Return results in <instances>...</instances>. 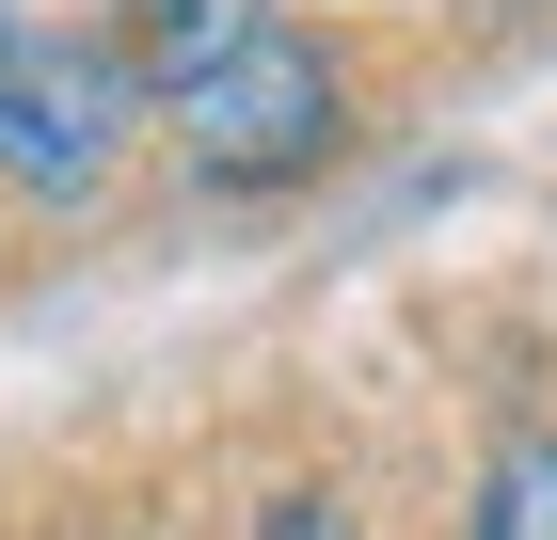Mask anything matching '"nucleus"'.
<instances>
[{
    "mask_svg": "<svg viewBox=\"0 0 557 540\" xmlns=\"http://www.w3.org/2000/svg\"><path fill=\"white\" fill-rule=\"evenodd\" d=\"M256 540H367V525H350L335 493H271V508H256Z\"/></svg>",
    "mask_w": 557,
    "mask_h": 540,
    "instance_id": "obj_4",
    "label": "nucleus"
},
{
    "mask_svg": "<svg viewBox=\"0 0 557 540\" xmlns=\"http://www.w3.org/2000/svg\"><path fill=\"white\" fill-rule=\"evenodd\" d=\"M0 33H16V16H0Z\"/></svg>",
    "mask_w": 557,
    "mask_h": 540,
    "instance_id": "obj_5",
    "label": "nucleus"
},
{
    "mask_svg": "<svg viewBox=\"0 0 557 540\" xmlns=\"http://www.w3.org/2000/svg\"><path fill=\"white\" fill-rule=\"evenodd\" d=\"M128 127H144L128 33H0V175L33 208H96Z\"/></svg>",
    "mask_w": 557,
    "mask_h": 540,
    "instance_id": "obj_2",
    "label": "nucleus"
},
{
    "mask_svg": "<svg viewBox=\"0 0 557 540\" xmlns=\"http://www.w3.org/2000/svg\"><path fill=\"white\" fill-rule=\"evenodd\" d=\"M160 127H175V160L208 175V191H271V175H319V160H335L350 80H335V48H319V33L256 16V33L208 48L191 80H160Z\"/></svg>",
    "mask_w": 557,
    "mask_h": 540,
    "instance_id": "obj_1",
    "label": "nucleus"
},
{
    "mask_svg": "<svg viewBox=\"0 0 557 540\" xmlns=\"http://www.w3.org/2000/svg\"><path fill=\"white\" fill-rule=\"evenodd\" d=\"M462 540H557V429H542V414L478 445V508H462Z\"/></svg>",
    "mask_w": 557,
    "mask_h": 540,
    "instance_id": "obj_3",
    "label": "nucleus"
}]
</instances>
